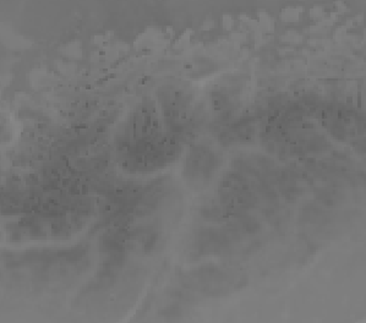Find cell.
<instances>
[{"label": "cell", "mask_w": 366, "mask_h": 323, "mask_svg": "<svg viewBox=\"0 0 366 323\" xmlns=\"http://www.w3.org/2000/svg\"><path fill=\"white\" fill-rule=\"evenodd\" d=\"M216 164V157L211 151L204 149L192 151L187 159V172L192 178H199L201 182L212 174Z\"/></svg>", "instance_id": "obj_1"}]
</instances>
